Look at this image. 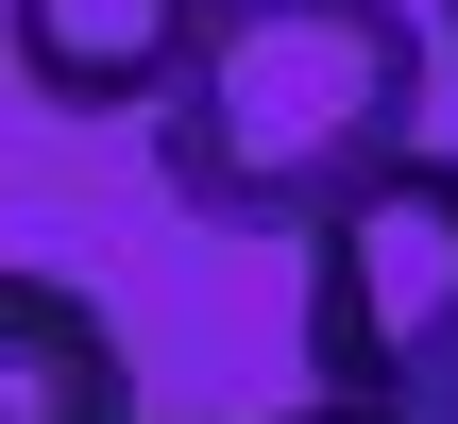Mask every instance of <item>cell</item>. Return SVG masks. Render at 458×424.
I'll return each instance as SVG.
<instances>
[{
	"mask_svg": "<svg viewBox=\"0 0 458 424\" xmlns=\"http://www.w3.org/2000/svg\"><path fill=\"white\" fill-rule=\"evenodd\" d=\"M391 153H425V17L408 0H204L187 17V68L153 102V170L187 221H221V238L323 221Z\"/></svg>",
	"mask_w": 458,
	"mask_h": 424,
	"instance_id": "cell-1",
	"label": "cell"
},
{
	"mask_svg": "<svg viewBox=\"0 0 458 424\" xmlns=\"http://www.w3.org/2000/svg\"><path fill=\"white\" fill-rule=\"evenodd\" d=\"M458 357V153H391L306 221V391L408 408Z\"/></svg>",
	"mask_w": 458,
	"mask_h": 424,
	"instance_id": "cell-2",
	"label": "cell"
},
{
	"mask_svg": "<svg viewBox=\"0 0 458 424\" xmlns=\"http://www.w3.org/2000/svg\"><path fill=\"white\" fill-rule=\"evenodd\" d=\"M204 0H0V51L51 119H153Z\"/></svg>",
	"mask_w": 458,
	"mask_h": 424,
	"instance_id": "cell-3",
	"label": "cell"
},
{
	"mask_svg": "<svg viewBox=\"0 0 458 424\" xmlns=\"http://www.w3.org/2000/svg\"><path fill=\"white\" fill-rule=\"evenodd\" d=\"M0 424H153L136 408V340L102 323V289L17 272V255H0Z\"/></svg>",
	"mask_w": 458,
	"mask_h": 424,
	"instance_id": "cell-4",
	"label": "cell"
},
{
	"mask_svg": "<svg viewBox=\"0 0 458 424\" xmlns=\"http://www.w3.org/2000/svg\"><path fill=\"white\" fill-rule=\"evenodd\" d=\"M408 424H458V357H442V374H425V391H408Z\"/></svg>",
	"mask_w": 458,
	"mask_h": 424,
	"instance_id": "cell-5",
	"label": "cell"
},
{
	"mask_svg": "<svg viewBox=\"0 0 458 424\" xmlns=\"http://www.w3.org/2000/svg\"><path fill=\"white\" fill-rule=\"evenodd\" d=\"M425 17H442V51H458V0H425Z\"/></svg>",
	"mask_w": 458,
	"mask_h": 424,
	"instance_id": "cell-6",
	"label": "cell"
}]
</instances>
